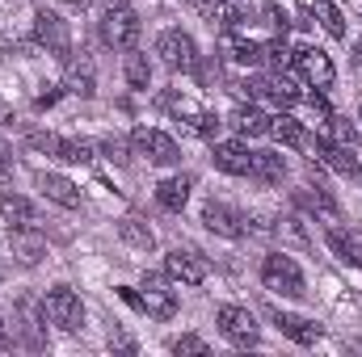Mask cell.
<instances>
[{
    "label": "cell",
    "instance_id": "27",
    "mask_svg": "<svg viewBox=\"0 0 362 357\" xmlns=\"http://www.w3.org/2000/svg\"><path fill=\"white\" fill-rule=\"evenodd\" d=\"M118 236H122L131 248H139V253H152V248H156V236H152V227H148L144 219H122V223H118Z\"/></svg>",
    "mask_w": 362,
    "mask_h": 357
},
{
    "label": "cell",
    "instance_id": "41",
    "mask_svg": "<svg viewBox=\"0 0 362 357\" xmlns=\"http://www.w3.org/2000/svg\"><path fill=\"white\" fill-rule=\"evenodd\" d=\"M4 122H13V105H8V101L0 97V126H4Z\"/></svg>",
    "mask_w": 362,
    "mask_h": 357
},
{
    "label": "cell",
    "instance_id": "23",
    "mask_svg": "<svg viewBox=\"0 0 362 357\" xmlns=\"http://www.w3.org/2000/svg\"><path fill=\"white\" fill-rule=\"evenodd\" d=\"M232 126L245 135V139H257V135H270V118L257 109V105H240L236 114H232Z\"/></svg>",
    "mask_w": 362,
    "mask_h": 357
},
{
    "label": "cell",
    "instance_id": "40",
    "mask_svg": "<svg viewBox=\"0 0 362 357\" xmlns=\"http://www.w3.org/2000/svg\"><path fill=\"white\" fill-rule=\"evenodd\" d=\"M8 164H13V147H8V143H4V139H0V173H4V169H8Z\"/></svg>",
    "mask_w": 362,
    "mask_h": 357
},
{
    "label": "cell",
    "instance_id": "20",
    "mask_svg": "<svg viewBox=\"0 0 362 357\" xmlns=\"http://www.w3.org/2000/svg\"><path fill=\"white\" fill-rule=\"evenodd\" d=\"M189 189H194V177H169L156 185V202L165 206V210H173L177 214L181 206L189 202Z\"/></svg>",
    "mask_w": 362,
    "mask_h": 357
},
{
    "label": "cell",
    "instance_id": "29",
    "mask_svg": "<svg viewBox=\"0 0 362 357\" xmlns=\"http://www.w3.org/2000/svg\"><path fill=\"white\" fill-rule=\"evenodd\" d=\"M312 8H316L320 25H325L333 38H346V17H341V8H337L333 0H312Z\"/></svg>",
    "mask_w": 362,
    "mask_h": 357
},
{
    "label": "cell",
    "instance_id": "2",
    "mask_svg": "<svg viewBox=\"0 0 362 357\" xmlns=\"http://www.w3.org/2000/svg\"><path fill=\"white\" fill-rule=\"evenodd\" d=\"M42 315H47L51 324H59L64 332H76V328L85 324V303H81V294H76V290L55 286V290L42 298Z\"/></svg>",
    "mask_w": 362,
    "mask_h": 357
},
{
    "label": "cell",
    "instance_id": "44",
    "mask_svg": "<svg viewBox=\"0 0 362 357\" xmlns=\"http://www.w3.org/2000/svg\"><path fill=\"white\" fill-rule=\"evenodd\" d=\"M354 68H358V72H362V42H358V47H354Z\"/></svg>",
    "mask_w": 362,
    "mask_h": 357
},
{
    "label": "cell",
    "instance_id": "30",
    "mask_svg": "<svg viewBox=\"0 0 362 357\" xmlns=\"http://www.w3.org/2000/svg\"><path fill=\"white\" fill-rule=\"evenodd\" d=\"M325 240H329V248H333L341 261H350V265H362V248L354 244V240H350V236H346V231L329 227V236H325Z\"/></svg>",
    "mask_w": 362,
    "mask_h": 357
},
{
    "label": "cell",
    "instance_id": "15",
    "mask_svg": "<svg viewBox=\"0 0 362 357\" xmlns=\"http://www.w3.org/2000/svg\"><path fill=\"white\" fill-rule=\"evenodd\" d=\"M8 244H13V257L21 265H38L47 257V240L34 227H8Z\"/></svg>",
    "mask_w": 362,
    "mask_h": 357
},
{
    "label": "cell",
    "instance_id": "26",
    "mask_svg": "<svg viewBox=\"0 0 362 357\" xmlns=\"http://www.w3.org/2000/svg\"><path fill=\"white\" fill-rule=\"evenodd\" d=\"M122 76H127V85H135V89H148L152 85V59L144 55V51H127V59H122Z\"/></svg>",
    "mask_w": 362,
    "mask_h": 357
},
{
    "label": "cell",
    "instance_id": "33",
    "mask_svg": "<svg viewBox=\"0 0 362 357\" xmlns=\"http://www.w3.org/2000/svg\"><path fill=\"white\" fill-rule=\"evenodd\" d=\"M299 202H303V206H312V210H325L329 219H337V202H333L325 189H303V193H299Z\"/></svg>",
    "mask_w": 362,
    "mask_h": 357
},
{
    "label": "cell",
    "instance_id": "5",
    "mask_svg": "<svg viewBox=\"0 0 362 357\" xmlns=\"http://www.w3.org/2000/svg\"><path fill=\"white\" fill-rule=\"evenodd\" d=\"M101 38H105L110 47H118V51H131V47L139 42V17H135L127 4L105 8V17H101Z\"/></svg>",
    "mask_w": 362,
    "mask_h": 357
},
{
    "label": "cell",
    "instance_id": "31",
    "mask_svg": "<svg viewBox=\"0 0 362 357\" xmlns=\"http://www.w3.org/2000/svg\"><path fill=\"white\" fill-rule=\"evenodd\" d=\"M262 63H266L270 72H282V68L291 63V47H286V38H274V42H262Z\"/></svg>",
    "mask_w": 362,
    "mask_h": 357
},
{
    "label": "cell",
    "instance_id": "36",
    "mask_svg": "<svg viewBox=\"0 0 362 357\" xmlns=\"http://www.w3.org/2000/svg\"><path fill=\"white\" fill-rule=\"evenodd\" d=\"M262 13H266V21H270L274 30H286V13H282V8H278V4H266V8H262Z\"/></svg>",
    "mask_w": 362,
    "mask_h": 357
},
{
    "label": "cell",
    "instance_id": "17",
    "mask_svg": "<svg viewBox=\"0 0 362 357\" xmlns=\"http://www.w3.org/2000/svg\"><path fill=\"white\" fill-rule=\"evenodd\" d=\"M274 324L282 337H291L295 345H316L320 341V324L303 320V315H286V311H274Z\"/></svg>",
    "mask_w": 362,
    "mask_h": 357
},
{
    "label": "cell",
    "instance_id": "13",
    "mask_svg": "<svg viewBox=\"0 0 362 357\" xmlns=\"http://www.w3.org/2000/svg\"><path fill=\"white\" fill-rule=\"evenodd\" d=\"M202 223H206V231L228 236V240H240V236L249 231L245 219H240L232 206H223V202H206V206H202Z\"/></svg>",
    "mask_w": 362,
    "mask_h": 357
},
{
    "label": "cell",
    "instance_id": "9",
    "mask_svg": "<svg viewBox=\"0 0 362 357\" xmlns=\"http://www.w3.org/2000/svg\"><path fill=\"white\" fill-rule=\"evenodd\" d=\"M295 68H299V76H303L312 89H329V85L337 80V68H333V59H329L320 47H303V51L295 55Z\"/></svg>",
    "mask_w": 362,
    "mask_h": 357
},
{
    "label": "cell",
    "instance_id": "4",
    "mask_svg": "<svg viewBox=\"0 0 362 357\" xmlns=\"http://www.w3.org/2000/svg\"><path fill=\"white\" fill-rule=\"evenodd\" d=\"M131 152L144 156V160H152V164H177L181 160L177 143H173L165 131H152V126H135V135H131Z\"/></svg>",
    "mask_w": 362,
    "mask_h": 357
},
{
    "label": "cell",
    "instance_id": "14",
    "mask_svg": "<svg viewBox=\"0 0 362 357\" xmlns=\"http://www.w3.org/2000/svg\"><path fill=\"white\" fill-rule=\"evenodd\" d=\"M64 89L76 92V97H93L97 92V72H93V59L81 51V55H68L64 59Z\"/></svg>",
    "mask_w": 362,
    "mask_h": 357
},
{
    "label": "cell",
    "instance_id": "24",
    "mask_svg": "<svg viewBox=\"0 0 362 357\" xmlns=\"http://www.w3.org/2000/svg\"><path fill=\"white\" fill-rule=\"evenodd\" d=\"M0 214L8 227H34V206L21 193H0Z\"/></svg>",
    "mask_w": 362,
    "mask_h": 357
},
{
    "label": "cell",
    "instance_id": "22",
    "mask_svg": "<svg viewBox=\"0 0 362 357\" xmlns=\"http://www.w3.org/2000/svg\"><path fill=\"white\" fill-rule=\"evenodd\" d=\"M316 160H320V164H329L333 173H346V177L354 173V177H358V164H354V156H350L346 147L329 143V139H316Z\"/></svg>",
    "mask_w": 362,
    "mask_h": 357
},
{
    "label": "cell",
    "instance_id": "37",
    "mask_svg": "<svg viewBox=\"0 0 362 357\" xmlns=\"http://www.w3.org/2000/svg\"><path fill=\"white\" fill-rule=\"evenodd\" d=\"M118 294H122V303H131L135 311H144V298H139V294H135L131 286H118Z\"/></svg>",
    "mask_w": 362,
    "mask_h": 357
},
{
    "label": "cell",
    "instance_id": "19",
    "mask_svg": "<svg viewBox=\"0 0 362 357\" xmlns=\"http://www.w3.org/2000/svg\"><path fill=\"white\" fill-rule=\"evenodd\" d=\"M198 8H202V17H206L211 25H219V30H232V25L245 21V13H240L236 0H198Z\"/></svg>",
    "mask_w": 362,
    "mask_h": 357
},
{
    "label": "cell",
    "instance_id": "18",
    "mask_svg": "<svg viewBox=\"0 0 362 357\" xmlns=\"http://www.w3.org/2000/svg\"><path fill=\"white\" fill-rule=\"evenodd\" d=\"M38 189H42L55 206H64V210H76V206H81V189L68 177H59V173H42V177H38Z\"/></svg>",
    "mask_w": 362,
    "mask_h": 357
},
{
    "label": "cell",
    "instance_id": "7",
    "mask_svg": "<svg viewBox=\"0 0 362 357\" xmlns=\"http://www.w3.org/2000/svg\"><path fill=\"white\" fill-rule=\"evenodd\" d=\"M156 55H160L169 68H177V72H194V68H198V47H194V38L181 34V30H165V34L156 38Z\"/></svg>",
    "mask_w": 362,
    "mask_h": 357
},
{
    "label": "cell",
    "instance_id": "8",
    "mask_svg": "<svg viewBox=\"0 0 362 357\" xmlns=\"http://www.w3.org/2000/svg\"><path fill=\"white\" fill-rule=\"evenodd\" d=\"M30 147L51 152V156H59L68 164H89L93 152H97L89 139H59V135H30Z\"/></svg>",
    "mask_w": 362,
    "mask_h": 357
},
{
    "label": "cell",
    "instance_id": "42",
    "mask_svg": "<svg viewBox=\"0 0 362 357\" xmlns=\"http://www.w3.org/2000/svg\"><path fill=\"white\" fill-rule=\"evenodd\" d=\"M59 101V89H51V92H38V105H55Z\"/></svg>",
    "mask_w": 362,
    "mask_h": 357
},
{
    "label": "cell",
    "instance_id": "46",
    "mask_svg": "<svg viewBox=\"0 0 362 357\" xmlns=\"http://www.w3.org/2000/svg\"><path fill=\"white\" fill-rule=\"evenodd\" d=\"M358 122H362V109H358Z\"/></svg>",
    "mask_w": 362,
    "mask_h": 357
},
{
    "label": "cell",
    "instance_id": "1",
    "mask_svg": "<svg viewBox=\"0 0 362 357\" xmlns=\"http://www.w3.org/2000/svg\"><path fill=\"white\" fill-rule=\"evenodd\" d=\"M262 282H266V290L282 294V298H299L303 294V273L286 253H270L262 261Z\"/></svg>",
    "mask_w": 362,
    "mask_h": 357
},
{
    "label": "cell",
    "instance_id": "43",
    "mask_svg": "<svg viewBox=\"0 0 362 357\" xmlns=\"http://www.w3.org/2000/svg\"><path fill=\"white\" fill-rule=\"evenodd\" d=\"M64 4H68V8H89L93 0H64Z\"/></svg>",
    "mask_w": 362,
    "mask_h": 357
},
{
    "label": "cell",
    "instance_id": "16",
    "mask_svg": "<svg viewBox=\"0 0 362 357\" xmlns=\"http://www.w3.org/2000/svg\"><path fill=\"white\" fill-rule=\"evenodd\" d=\"M253 89H257V97H270L278 109H291V105L299 101L295 80H291V76H282V72H270L266 80H253Z\"/></svg>",
    "mask_w": 362,
    "mask_h": 357
},
{
    "label": "cell",
    "instance_id": "34",
    "mask_svg": "<svg viewBox=\"0 0 362 357\" xmlns=\"http://www.w3.org/2000/svg\"><path fill=\"white\" fill-rule=\"evenodd\" d=\"M173 353H206V341H202V337H194V332H185V337H177V341H173Z\"/></svg>",
    "mask_w": 362,
    "mask_h": 357
},
{
    "label": "cell",
    "instance_id": "6",
    "mask_svg": "<svg viewBox=\"0 0 362 357\" xmlns=\"http://www.w3.org/2000/svg\"><path fill=\"white\" fill-rule=\"evenodd\" d=\"M215 324H219V332H223L232 345H240V349L257 345V320H253L249 307H219V311H215Z\"/></svg>",
    "mask_w": 362,
    "mask_h": 357
},
{
    "label": "cell",
    "instance_id": "39",
    "mask_svg": "<svg viewBox=\"0 0 362 357\" xmlns=\"http://www.w3.org/2000/svg\"><path fill=\"white\" fill-rule=\"evenodd\" d=\"M308 105H312V109H316V114H325V118H329V101H325V97H320V92H312V97H308Z\"/></svg>",
    "mask_w": 362,
    "mask_h": 357
},
{
    "label": "cell",
    "instance_id": "11",
    "mask_svg": "<svg viewBox=\"0 0 362 357\" xmlns=\"http://www.w3.org/2000/svg\"><path fill=\"white\" fill-rule=\"evenodd\" d=\"M165 273L181 282V286H202L206 282V261L194 253V248H173L169 257H165Z\"/></svg>",
    "mask_w": 362,
    "mask_h": 357
},
{
    "label": "cell",
    "instance_id": "3",
    "mask_svg": "<svg viewBox=\"0 0 362 357\" xmlns=\"http://www.w3.org/2000/svg\"><path fill=\"white\" fill-rule=\"evenodd\" d=\"M34 42H38V47H47V51H51V55H59V59H68V55H72L68 21H64L59 13H51V8H38V13H34Z\"/></svg>",
    "mask_w": 362,
    "mask_h": 357
},
{
    "label": "cell",
    "instance_id": "28",
    "mask_svg": "<svg viewBox=\"0 0 362 357\" xmlns=\"http://www.w3.org/2000/svg\"><path fill=\"white\" fill-rule=\"evenodd\" d=\"M270 135L278 139V143H286V147H303V143H308L303 126H299L291 114H278V118H270Z\"/></svg>",
    "mask_w": 362,
    "mask_h": 357
},
{
    "label": "cell",
    "instance_id": "21",
    "mask_svg": "<svg viewBox=\"0 0 362 357\" xmlns=\"http://www.w3.org/2000/svg\"><path fill=\"white\" fill-rule=\"evenodd\" d=\"M249 177L262 181V185H278V181L286 177V160H282L278 152H253V169H249Z\"/></svg>",
    "mask_w": 362,
    "mask_h": 357
},
{
    "label": "cell",
    "instance_id": "38",
    "mask_svg": "<svg viewBox=\"0 0 362 357\" xmlns=\"http://www.w3.org/2000/svg\"><path fill=\"white\" fill-rule=\"evenodd\" d=\"M333 122H337V139H341V143H354V126L341 122V118H333Z\"/></svg>",
    "mask_w": 362,
    "mask_h": 357
},
{
    "label": "cell",
    "instance_id": "12",
    "mask_svg": "<svg viewBox=\"0 0 362 357\" xmlns=\"http://www.w3.org/2000/svg\"><path fill=\"white\" fill-rule=\"evenodd\" d=\"M211 160H215V169H223V173H232V177H249V169H253V152H249L240 139H223V143H215Z\"/></svg>",
    "mask_w": 362,
    "mask_h": 357
},
{
    "label": "cell",
    "instance_id": "32",
    "mask_svg": "<svg viewBox=\"0 0 362 357\" xmlns=\"http://www.w3.org/2000/svg\"><path fill=\"white\" fill-rule=\"evenodd\" d=\"M97 152H101L105 160H114V164H127V160H131V147H127V139H118V135H105V139L97 143Z\"/></svg>",
    "mask_w": 362,
    "mask_h": 357
},
{
    "label": "cell",
    "instance_id": "25",
    "mask_svg": "<svg viewBox=\"0 0 362 357\" xmlns=\"http://www.w3.org/2000/svg\"><path fill=\"white\" fill-rule=\"evenodd\" d=\"M223 55H228L232 63H245V68H253V63H262V42H249V38L223 34Z\"/></svg>",
    "mask_w": 362,
    "mask_h": 357
},
{
    "label": "cell",
    "instance_id": "45",
    "mask_svg": "<svg viewBox=\"0 0 362 357\" xmlns=\"http://www.w3.org/2000/svg\"><path fill=\"white\" fill-rule=\"evenodd\" d=\"M118 4H127V0H105V8H118Z\"/></svg>",
    "mask_w": 362,
    "mask_h": 357
},
{
    "label": "cell",
    "instance_id": "35",
    "mask_svg": "<svg viewBox=\"0 0 362 357\" xmlns=\"http://www.w3.org/2000/svg\"><path fill=\"white\" fill-rule=\"evenodd\" d=\"M189 122H194V131H198V135H215V131H219V118H215L211 109H198Z\"/></svg>",
    "mask_w": 362,
    "mask_h": 357
},
{
    "label": "cell",
    "instance_id": "10",
    "mask_svg": "<svg viewBox=\"0 0 362 357\" xmlns=\"http://www.w3.org/2000/svg\"><path fill=\"white\" fill-rule=\"evenodd\" d=\"M144 311L152 320H173L177 315V294L169 290V282L160 273H144Z\"/></svg>",
    "mask_w": 362,
    "mask_h": 357
}]
</instances>
